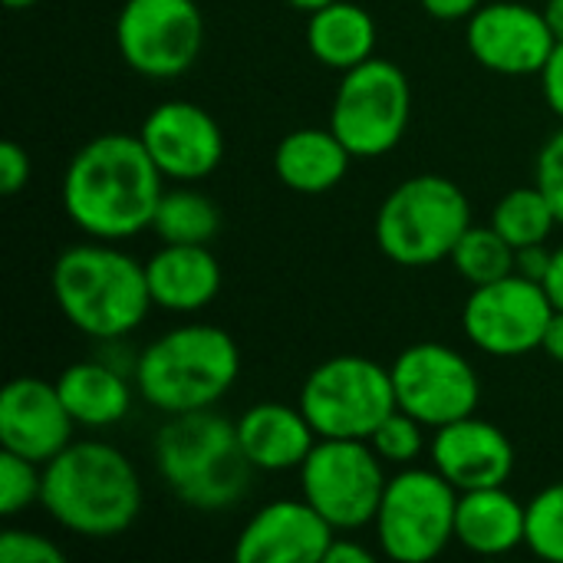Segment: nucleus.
Masks as SVG:
<instances>
[{
  "label": "nucleus",
  "mask_w": 563,
  "mask_h": 563,
  "mask_svg": "<svg viewBox=\"0 0 563 563\" xmlns=\"http://www.w3.org/2000/svg\"><path fill=\"white\" fill-rule=\"evenodd\" d=\"M165 175L139 135L102 132L82 142L63 172V211L96 241H129L152 228Z\"/></svg>",
  "instance_id": "f257e3e1"
},
{
  "label": "nucleus",
  "mask_w": 563,
  "mask_h": 563,
  "mask_svg": "<svg viewBox=\"0 0 563 563\" xmlns=\"http://www.w3.org/2000/svg\"><path fill=\"white\" fill-rule=\"evenodd\" d=\"M40 505L63 531L106 541L125 534L142 515V482L125 452L82 439L43 465Z\"/></svg>",
  "instance_id": "f03ea898"
},
{
  "label": "nucleus",
  "mask_w": 563,
  "mask_h": 563,
  "mask_svg": "<svg viewBox=\"0 0 563 563\" xmlns=\"http://www.w3.org/2000/svg\"><path fill=\"white\" fill-rule=\"evenodd\" d=\"M49 290L66 323L102 343H115L139 330L155 307L145 264L115 247V241L96 238L56 254Z\"/></svg>",
  "instance_id": "7ed1b4c3"
},
{
  "label": "nucleus",
  "mask_w": 563,
  "mask_h": 563,
  "mask_svg": "<svg viewBox=\"0 0 563 563\" xmlns=\"http://www.w3.org/2000/svg\"><path fill=\"white\" fill-rule=\"evenodd\" d=\"M241 376L234 336L211 323H185L152 340L132 363L135 393L162 416L201 412L221 402Z\"/></svg>",
  "instance_id": "20e7f679"
},
{
  "label": "nucleus",
  "mask_w": 563,
  "mask_h": 563,
  "mask_svg": "<svg viewBox=\"0 0 563 563\" xmlns=\"http://www.w3.org/2000/svg\"><path fill=\"white\" fill-rule=\"evenodd\" d=\"M152 452L168 492L195 511H224L251 488L254 465L241 449L238 422L211 409L168 416Z\"/></svg>",
  "instance_id": "39448f33"
},
{
  "label": "nucleus",
  "mask_w": 563,
  "mask_h": 563,
  "mask_svg": "<svg viewBox=\"0 0 563 563\" xmlns=\"http://www.w3.org/2000/svg\"><path fill=\"white\" fill-rule=\"evenodd\" d=\"M468 228V195L445 175L406 178L376 211V244L399 267H432L449 261Z\"/></svg>",
  "instance_id": "423d86ee"
},
{
  "label": "nucleus",
  "mask_w": 563,
  "mask_h": 563,
  "mask_svg": "<svg viewBox=\"0 0 563 563\" xmlns=\"http://www.w3.org/2000/svg\"><path fill=\"white\" fill-rule=\"evenodd\" d=\"M459 488L439 468H399L376 511L379 551L396 563L435 561L455 541Z\"/></svg>",
  "instance_id": "0eeeda50"
},
{
  "label": "nucleus",
  "mask_w": 563,
  "mask_h": 563,
  "mask_svg": "<svg viewBox=\"0 0 563 563\" xmlns=\"http://www.w3.org/2000/svg\"><path fill=\"white\" fill-rule=\"evenodd\" d=\"M412 115V86L409 76L383 56L340 73V86L330 106V129L353 152V158H383L389 155Z\"/></svg>",
  "instance_id": "6e6552de"
},
{
  "label": "nucleus",
  "mask_w": 563,
  "mask_h": 563,
  "mask_svg": "<svg viewBox=\"0 0 563 563\" xmlns=\"http://www.w3.org/2000/svg\"><path fill=\"white\" fill-rule=\"evenodd\" d=\"M297 406L320 439H369L396 409L393 373L369 356H330L310 369Z\"/></svg>",
  "instance_id": "1a4fd4ad"
},
{
  "label": "nucleus",
  "mask_w": 563,
  "mask_h": 563,
  "mask_svg": "<svg viewBox=\"0 0 563 563\" xmlns=\"http://www.w3.org/2000/svg\"><path fill=\"white\" fill-rule=\"evenodd\" d=\"M386 462L369 439H317L300 472V495L336 528L360 531L376 521L386 492Z\"/></svg>",
  "instance_id": "9d476101"
},
{
  "label": "nucleus",
  "mask_w": 563,
  "mask_h": 563,
  "mask_svg": "<svg viewBox=\"0 0 563 563\" xmlns=\"http://www.w3.org/2000/svg\"><path fill=\"white\" fill-rule=\"evenodd\" d=\"M115 46L132 73L178 79L205 46V16L195 0H125L115 16Z\"/></svg>",
  "instance_id": "9b49d317"
},
{
  "label": "nucleus",
  "mask_w": 563,
  "mask_h": 563,
  "mask_svg": "<svg viewBox=\"0 0 563 563\" xmlns=\"http://www.w3.org/2000/svg\"><path fill=\"white\" fill-rule=\"evenodd\" d=\"M551 317L554 303L548 290L525 274H508L495 284L472 287L462 307V330L475 350L518 360L541 350Z\"/></svg>",
  "instance_id": "f8f14e48"
},
{
  "label": "nucleus",
  "mask_w": 563,
  "mask_h": 563,
  "mask_svg": "<svg viewBox=\"0 0 563 563\" xmlns=\"http://www.w3.org/2000/svg\"><path fill=\"white\" fill-rule=\"evenodd\" d=\"M396 406L426 422L429 429H442L455 419L475 416L482 402V379L475 363L435 340L406 346L389 366Z\"/></svg>",
  "instance_id": "ddd939ff"
},
{
  "label": "nucleus",
  "mask_w": 563,
  "mask_h": 563,
  "mask_svg": "<svg viewBox=\"0 0 563 563\" xmlns=\"http://www.w3.org/2000/svg\"><path fill=\"white\" fill-rule=\"evenodd\" d=\"M465 23L468 53L498 76H541L558 46L544 10L518 0L482 3Z\"/></svg>",
  "instance_id": "4468645a"
},
{
  "label": "nucleus",
  "mask_w": 563,
  "mask_h": 563,
  "mask_svg": "<svg viewBox=\"0 0 563 563\" xmlns=\"http://www.w3.org/2000/svg\"><path fill=\"white\" fill-rule=\"evenodd\" d=\"M139 139L158 172L178 185L211 178L224 158V132L218 119L205 106L188 99L158 102L145 115Z\"/></svg>",
  "instance_id": "2eb2a0df"
},
{
  "label": "nucleus",
  "mask_w": 563,
  "mask_h": 563,
  "mask_svg": "<svg viewBox=\"0 0 563 563\" xmlns=\"http://www.w3.org/2000/svg\"><path fill=\"white\" fill-rule=\"evenodd\" d=\"M69 416L56 379L16 376L0 393V445L36 465H46L73 442Z\"/></svg>",
  "instance_id": "dca6fc26"
},
{
  "label": "nucleus",
  "mask_w": 563,
  "mask_h": 563,
  "mask_svg": "<svg viewBox=\"0 0 563 563\" xmlns=\"http://www.w3.org/2000/svg\"><path fill=\"white\" fill-rule=\"evenodd\" d=\"M336 528L307 501L280 498L254 511L234 544L238 563H323Z\"/></svg>",
  "instance_id": "f3484780"
},
{
  "label": "nucleus",
  "mask_w": 563,
  "mask_h": 563,
  "mask_svg": "<svg viewBox=\"0 0 563 563\" xmlns=\"http://www.w3.org/2000/svg\"><path fill=\"white\" fill-rule=\"evenodd\" d=\"M432 468H439L459 492L508 485L515 472L511 439L488 419L465 416L442 429H432L429 442Z\"/></svg>",
  "instance_id": "a211bd4d"
},
{
  "label": "nucleus",
  "mask_w": 563,
  "mask_h": 563,
  "mask_svg": "<svg viewBox=\"0 0 563 563\" xmlns=\"http://www.w3.org/2000/svg\"><path fill=\"white\" fill-rule=\"evenodd\" d=\"M238 439L254 472H290L303 465L320 435L300 406L257 402L241 412Z\"/></svg>",
  "instance_id": "6ab92c4d"
},
{
  "label": "nucleus",
  "mask_w": 563,
  "mask_h": 563,
  "mask_svg": "<svg viewBox=\"0 0 563 563\" xmlns=\"http://www.w3.org/2000/svg\"><path fill=\"white\" fill-rule=\"evenodd\" d=\"M152 303L168 313H198L221 294V264L208 244H165L145 261Z\"/></svg>",
  "instance_id": "aec40b11"
},
{
  "label": "nucleus",
  "mask_w": 563,
  "mask_h": 563,
  "mask_svg": "<svg viewBox=\"0 0 563 563\" xmlns=\"http://www.w3.org/2000/svg\"><path fill=\"white\" fill-rule=\"evenodd\" d=\"M528 505H521L505 485L459 492L455 541L482 558H501L525 544Z\"/></svg>",
  "instance_id": "412c9836"
},
{
  "label": "nucleus",
  "mask_w": 563,
  "mask_h": 563,
  "mask_svg": "<svg viewBox=\"0 0 563 563\" xmlns=\"http://www.w3.org/2000/svg\"><path fill=\"white\" fill-rule=\"evenodd\" d=\"M353 152L333 129H294L274 148V172L280 185L300 195L333 191L350 172Z\"/></svg>",
  "instance_id": "4be33fe9"
},
{
  "label": "nucleus",
  "mask_w": 563,
  "mask_h": 563,
  "mask_svg": "<svg viewBox=\"0 0 563 563\" xmlns=\"http://www.w3.org/2000/svg\"><path fill=\"white\" fill-rule=\"evenodd\" d=\"M132 383L122 369L102 360H79L56 376V389L69 416L86 429H109L122 422L132 412Z\"/></svg>",
  "instance_id": "5701e85b"
},
{
  "label": "nucleus",
  "mask_w": 563,
  "mask_h": 563,
  "mask_svg": "<svg viewBox=\"0 0 563 563\" xmlns=\"http://www.w3.org/2000/svg\"><path fill=\"white\" fill-rule=\"evenodd\" d=\"M307 49L327 69L346 73L376 56V20L353 0H333L307 13Z\"/></svg>",
  "instance_id": "b1692460"
},
{
  "label": "nucleus",
  "mask_w": 563,
  "mask_h": 563,
  "mask_svg": "<svg viewBox=\"0 0 563 563\" xmlns=\"http://www.w3.org/2000/svg\"><path fill=\"white\" fill-rule=\"evenodd\" d=\"M152 231L165 244H211L221 231V211L205 191L181 185L162 195Z\"/></svg>",
  "instance_id": "393cba45"
},
{
  "label": "nucleus",
  "mask_w": 563,
  "mask_h": 563,
  "mask_svg": "<svg viewBox=\"0 0 563 563\" xmlns=\"http://www.w3.org/2000/svg\"><path fill=\"white\" fill-rule=\"evenodd\" d=\"M488 224L518 251V247H531V244H548V238L554 234V228L561 221H558L548 195L538 185H521V188H511L508 195H501V201L492 208Z\"/></svg>",
  "instance_id": "a878e982"
},
{
  "label": "nucleus",
  "mask_w": 563,
  "mask_h": 563,
  "mask_svg": "<svg viewBox=\"0 0 563 563\" xmlns=\"http://www.w3.org/2000/svg\"><path fill=\"white\" fill-rule=\"evenodd\" d=\"M459 271V277L472 287H482V284H495L508 274H515V247L492 228V224H472L452 257H449Z\"/></svg>",
  "instance_id": "bb28decb"
},
{
  "label": "nucleus",
  "mask_w": 563,
  "mask_h": 563,
  "mask_svg": "<svg viewBox=\"0 0 563 563\" xmlns=\"http://www.w3.org/2000/svg\"><path fill=\"white\" fill-rule=\"evenodd\" d=\"M525 548L541 561L563 563V482L541 488L528 501Z\"/></svg>",
  "instance_id": "cd10ccee"
},
{
  "label": "nucleus",
  "mask_w": 563,
  "mask_h": 563,
  "mask_svg": "<svg viewBox=\"0 0 563 563\" xmlns=\"http://www.w3.org/2000/svg\"><path fill=\"white\" fill-rule=\"evenodd\" d=\"M426 432H429L426 422H419L416 416H409L406 409L396 406V409L376 426V432L369 435V445L376 449V455H379L386 465L406 468V465H412V462L429 449Z\"/></svg>",
  "instance_id": "c85d7f7f"
},
{
  "label": "nucleus",
  "mask_w": 563,
  "mask_h": 563,
  "mask_svg": "<svg viewBox=\"0 0 563 563\" xmlns=\"http://www.w3.org/2000/svg\"><path fill=\"white\" fill-rule=\"evenodd\" d=\"M43 492V465L16 455V452H0V515L16 518L30 505L40 501Z\"/></svg>",
  "instance_id": "c756f323"
},
{
  "label": "nucleus",
  "mask_w": 563,
  "mask_h": 563,
  "mask_svg": "<svg viewBox=\"0 0 563 563\" xmlns=\"http://www.w3.org/2000/svg\"><path fill=\"white\" fill-rule=\"evenodd\" d=\"M66 554L46 534L26 528H3L0 531V563H63Z\"/></svg>",
  "instance_id": "7c9ffc66"
},
{
  "label": "nucleus",
  "mask_w": 563,
  "mask_h": 563,
  "mask_svg": "<svg viewBox=\"0 0 563 563\" xmlns=\"http://www.w3.org/2000/svg\"><path fill=\"white\" fill-rule=\"evenodd\" d=\"M534 185L548 195L558 221L563 224V125L544 142V148L538 152Z\"/></svg>",
  "instance_id": "2f4dec72"
},
{
  "label": "nucleus",
  "mask_w": 563,
  "mask_h": 563,
  "mask_svg": "<svg viewBox=\"0 0 563 563\" xmlns=\"http://www.w3.org/2000/svg\"><path fill=\"white\" fill-rule=\"evenodd\" d=\"M30 175H33V165H30V155H26V148H20L16 142H3L0 145V191L10 198V195H16V191H23L26 188V181H30Z\"/></svg>",
  "instance_id": "473e14b6"
},
{
  "label": "nucleus",
  "mask_w": 563,
  "mask_h": 563,
  "mask_svg": "<svg viewBox=\"0 0 563 563\" xmlns=\"http://www.w3.org/2000/svg\"><path fill=\"white\" fill-rule=\"evenodd\" d=\"M541 89H544L548 106L554 109V115H561L563 122V43L554 46L548 66L541 69Z\"/></svg>",
  "instance_id": "72a5a7b5"
},
{
  "label": "nucleus",
  "mask_w": 563,
  "mask_h": 563,
  "mask_svg": "<svg viewBox=\"0 0 563 563\" xmlns=\"http://www.w3.org/2000/svg\"><path fill=\"white\" fill-rule=\"evenodd\" d=\"M551 254L554 251H548V244H531V247H518L515 251V274H525V277H531V280H544V274H548V267H551Z\"/></svg>",
  "instance_id": "f704fd0d"
},
{
  "label": "nucleus",
  "mask_w": 563,
  "mask_h": 563,
  "mask_svg": "<svg viewBox=\"0 0 563 563\" xmlns=\"http://www.w3.org/2000/svg\"><path fill=\"white\" fill-rule=\"evenodd\" d=\"M422 10L435 20H445V23H459V20H468L485 0H419Z\"/></svg>",
  "instance_id": "c9c22d12"
},
{
  "label": "nucleus",
  "mask_w": 563,
  "mask_h": 563,
  "mask_svg": "<svg viewBox=\"0 0 563 563\" xmlns=\"http://www.w3.org/2000/svg\"><path fill=\"white\" fill-rule=\"evenodd\" d=\"M323 563H373V551L353 538H333Z\"/></svg>",
  "instance_id": "e433bc0d"
},
{
  "label": "nucleus",
  "mask_w": 563,
  "mask_h": 563,
  "mask_svg": "<svg viewBox=\"0 0 563 563\" xmlns=\"http://www.w3.org/2000/svg\"><path fill=\"white\" fill-rule=\"evenodd\" d=\"M541 287L548 290V297H551L554 310H563V247H558V251L551 254V267H548V274H544Z\"/></svg>",
  "instance_id": "4c0bfd02"
},
{
  "label": "nucleus",
  "mask_w": 563,
  "mask_h": 563,
  "mask_svg": "<svg viewBox=\"0 0 563 563\" xmlns=\"http://www.w3.org/2000/svg\"><path fill=\"white\" fill-rule=\"evenodd\" d=\"M541 350L563 366V310H554L551 323H548V333H544V343Z\"/></svg>",
  "instance_id": "58836bf2"
},
{
  "label": "nucleus",
  "mask_w": 563,
  "mask_h": 563,
  "mask_svg": "<svg viewBox=\"0 0 563 563\" xmlns=\"http://www.w3.org/2000/svg\"><path fill=\"white\" fill-rule=\"evenodd\" d=\"M544 20L551 26V33L558 36V43H563V0H544Z\"/></svg>",
  "instance_id": "ea45409f"
},
{
  "label": "nucleus",
  "mask_w": 563,
  "mask_h": 563,
  "mask_svg": "<svg viewBox=\"0 0 563 563\" xmlns=\"http://www.w3.org/2000/svg\"><path fill=\"white\" fill-rule=\"evenodd\" d=\"M284 3H290L294 10L313 13V10H320V7H327V3H333V0H284Z\"/></svg>",
  "instance_id": "a19ab883"
},
{
  "label": "nucleus",
  "mask_w": 563,
  "mask_h": 563,
  "mask_svg": "<svg viewBox=\"0 0 563 563\" xmlns=\"http://www.w3.org/2000/svg\"><path fill=\"white\" fill-rule=\"evenodd\" d=\"M10 10H26V7H33V3H40V0H3Z\"/></svg>",
  "instance_id": "79ce46f5"
}]
</instances>
